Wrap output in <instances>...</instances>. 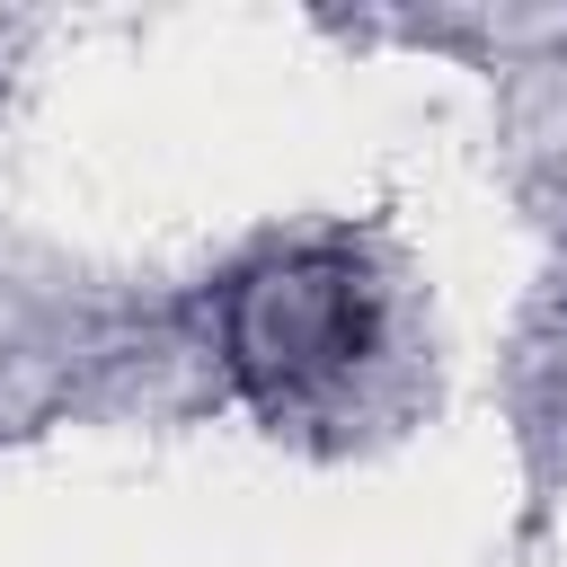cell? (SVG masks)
Masks as SVG:
<instances>
[{
	"label": "cell",
	"mask_w": 567,
	"mask_h": 567,
	"mask_svg": "<svg viewBox=\"0 0 567 567\" xmlns=\"http://www.w3.org/2000/svg\"><path fill=\"white\" fill-rule=\"evenodd\" d=\"M230 354L266 399L328 390L363 354V275L328 248L257 266L230 301Z\"/></svg>",
	"instance_id": "obj_1"
}]
</instances>
